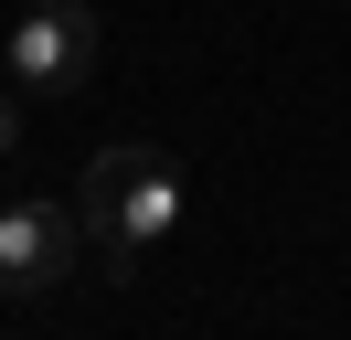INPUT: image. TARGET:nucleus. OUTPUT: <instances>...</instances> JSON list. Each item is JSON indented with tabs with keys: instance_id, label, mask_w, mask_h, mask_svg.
<instances>
[{
	"instance_id": "1",
	"label": "nucleus",
	"mask_w": 351,
	"mask_h": 340,
	"mask_svg": "<svg viewBox=\"0 0 351 340\" xmlns=\"http://www.w3.org/2000/svg\"><path fill=\"white\" fill-rule=\"evenodd\" d=\"M181 212H192V181H181V160H171L160 138H117V149H96L86 181H75L86 266H107V276H138V255L171 245Z\"/></svg>"
},
{
	"instance_id": "2",
	"label": "nucleus",
	"mask_w": 351,
	"mask_h": 340,
	"mask_svg": "<svg viewBox=\"0 0 351 340\" xmlns=\"http://www.w3.org/2000/svg\"><path fill=\"white\" fill-rule=\"evenodd\" d=\"M96 53H107V32H96L86 0H32L11 21V42H0V75L22 85V96H75L96 75Z\"/></svg>"
},
{
	"instance_id": "3",
	"label": "nucleus",
	"mask_w": 351,
	"mask_h": 340,
	"mask_svg": "<svg viewBox=\"0 0 351 340\" xmlns=\"http://www.w3.org/2000/svg\"><path fill=\"white\" fill-rule=\"evenodd\" d=\"M86 266L75 202H0V298H53Z\"/></svg>"
},
{
	"instance_id": "4",
	"label": "nucleus",
	"mask_w": 351,
	"mask_h": 340,
	"mask_svg": "<svg viewBox=\"0 0 351 340\" xmlns=\"http://www.w3.org/2000/svg\"><path fill=\"white\" fill-rule=\"evenodd\" d=\"M11 149H22V85L0 96V160H11Z\"/></svg>"
}]
</instances>
